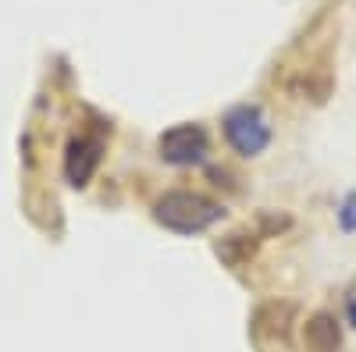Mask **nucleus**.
I'll use <instances>...</instances> for the list:
<instances>
[{
    "label": "nucleus",
    "mask_w": 356,
    "mask_h": 352,
    "mask_svg": "<svg viewBox=\"0 0 356 352\" xmlns=\"http://www.w3.org/2000/svg\"><path fill=\"white\" fill-rule=\"evenodd\" d=\"M100 153H104V142L97 135H75L65 146V178L72 189H86L93 182V174L100 167Z\"/></svg>",
    "instance_id": "4"
},
{
    "label": "nucleus",
    "mask_w": 356,
    "mask_h": 352,
    "mask_svg": "<svg viewBox=\"0 0 356 352\" xmlns=\"http://www.w3.org/2000/svg\"><path fill=\"white\" fill-rule=\"evenodd\" d=\"M339 228L342 231H356V189L339 203Z\"/></svg>",
    "instance_id": "8"
},
{
    "label": "nucleus",
    "mask_w": 356,
    "mask_h": 352,
    "mask_svg": "<svg viewBox=\"0 0 356 352\" xmlns=\"http://www.w3.org/2000/svg\"><path fill=\"white\" fill-rule=\"evenodd\" d=\"M303 338H307L310 352H339V345H342L339 320L332 313H314L303 324Z\"/></svg>",
    "instance_id": "6"
},
{
    "label": "nucleus",
    "mask_w": 356,
    "mask_h": 352,
    "mask_svg": "<svg viewBox=\"0 0 356 352\" xmlns=\"http://www.w3.org/2000/svg\"><path fill=\"white\" fill-rule=\"evenodd\" d=\"M207 150H211V139H207V128L203 125H175L168 128L161 139H157V153L164 164L171 167H193V164H203L207 160Z\"/></svg>",
    "instance_id": "3"
},
{
    "label": "nucleus",
    "mask_w": 356,
    "mask_h": 352,
    "mask_svg": "<svg viewBox=\"0 0 356 352\" xmlns=\"http://www.w3.org/2000/svg\"><path fill=\"white\" fill-rule=\"evenodd\" d=\"M296 324V306L292 303H264L253 313V335L271 338V342H289Z\"/></svg>",
    "instance_id": "5"
},
{
    "label": "nucleus",
    "mask_w": 356,
    "mask_h": 352,
    "mask_svg": "<svg viewBox=\"0 0 356 352\" xmlns=\"http://www.w3.org/2000/svg\"><path fill=\"white\" fill-rule=\"evenodd\" d=\"M218 253L232 263V267H239L243 260L253 256V242H246V235H228V239L218 246Z\"/></svg>",
    "instance_id": "7"
},
{
    "label": "nucleus",
    "mask_w": 356,
    "mask_h": 352,
    "mask_svg": "<svg viewBox=\"0 0 356 352\" xmlns=\"http://www.w3.org/2000/svg\"><path fill=\"white\" fill-rule=\"evenodd\" d=\"M349 320H353V328H356V299H349Z\"/></svg>",
    "instance_id": "9"
},
{
    "label": "nucleus",
    "mask_w": 356,
    "mask_h": 352,
    "mask_svg": "<svg viewBox=\"0 0 356 352\" xmlns=\"http://www.w3.org/2000/svg\"><path fill=\"white\" fill-rule=\"evenodd\" d=\"M221 128L228 146L243 157H260L271 146V125H267V117L257 103H235L232 110H225Z\"/></svg>",
    "instance_id": "2"
},
{
    "label": "nucleus",
    "mask_w": 356,
    "mask_h": 352,
    "mask_svg": "<svg viewBox=\"0 0 356 352\" xmlns=\"http://www.w3.org/2000/svg\"><path fill=\"white\" fill-rule=\"evenodd\" d=\"M221 217H225L221 203L189 189H171L154 203V221L175 235H200L207 228H214Z\"/></svg>",
    "instance_id": "1"
}]
</instances>
